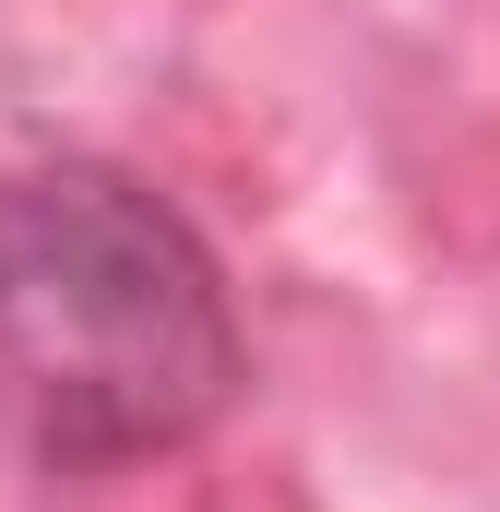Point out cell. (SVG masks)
<instances>
[{"instance_id": "6da1fadb", "label": "cell", "mask_w": 500, "mask_h": 512, "mask_svg": "<svg viewBox=\"0 0 500 512\" xmlns=\"http://www.w3.org/2000/svg\"><path fill=\"white\" fill-rule=\"evenodd\" d=\"M250 382L203 227L108 155L0 167V453L24 477H120L227 429Z\"/></svg>"}]
</instances>
